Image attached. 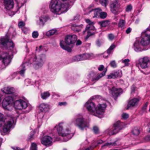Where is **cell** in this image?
<instances>
[{
	"label": "cell",
	"mask_w": 150,
	"mask_h": 150,
	"mask_svg": "<svg viewBox=\"0 0 150 150\" xmlns=\"http://www.w3.org/2000/svg\"><path fill=\"white\" fill-rule=\"evenodd\" d=\"M67 8V4L65 1L54 0L52 1L50 4V9L53 13L60 12L62 10L65 11Z\"/></svg>",
	"instance_id": "cell-1"
},
{
	"label": "cell",
	"mask_w": 150,
	"mask_h": 150,
	"mask_svg": "<svg viewBox=\"0 0 150 150\" xmlns=\"http://www.w3.org/2000/svg\"><path fill=\"white\" fill-rule=\"evenodd\" d=\"M57 132L61 136H66V135L70 134L71 132V128L68 124L62 122V123H60L57 127Z\"/></svg>",
	"instance_id": "cell-2"
},
{
	"label": "cell",
	"mask_w": 150,
	"mask_h": 150,
	"mask_svg": "<svg viewBox=\"0 0 150 150\" xmlns=\"http://www.w3.org/2000/svg\"><path fill=\"white\" fill-rule=\"evenodd\" d=\"M13 102H14V99H13L12 97H7L5 98L3 100V102H2V106L5 110H11Z\"/></svg>",
	"instance_id": "cell-3"
},
{
	"label": "cell",
	"mask_w": 150,
	"mask_h": 150,
	"mask_svg": "<svg viewBox=\"0 0 150 150\" xmlns=\"http://www.w3.org/2000/svg\"><path fill=\"white\" fill-rule=\"evenodd\" d=\"M27 106H28L27 103H26L25 102H24V100H17L15 103H14V107H15V108L18 110L24 109H25V108H27Z\"/></svg>",
	"instance_id": "cell-4"
},
{
	"label": "cell",
	"mask_w": 150,
	"mask_h": 150,
	"mask_svg": "<svg viewBox=\"0 0 150 150\" xmlns=\"http://www.w3.org/2000/svg\"><path fill=\"white\" fill-rule=\"evenodd\" d=\"M91 57V55L89 53H83V54L75 56L73 57V60L74 61H82V60H86L87 59L90 58Z\"/></svg>",
	"instance_id": "cell-5"
},
{
	"label": "cell",
	"mask_w": 150,
	"mask_h": 150,
	"mask_svg": "<svg viewBox=\"0 0 150 150\" xmlns=\"http://www.w3.org/2000/svg\"><path fill=\"white\" fill-rule=\"evenodd\" d=\"M1 44L4 47L7 48H12L14 47V44L12 41H11L8 39L2 38L1 39Z\"/></svg>",
	"instance_id": "cell-6"
},
{
	"label": "cell",
	"mask_w": 150,
	"mask_h": 150,
	"mask_svg": "<svg viewBox=\"0 0 150 150\" xmlns=\"http://www.w3.org/2000/svg\"><path fill=\"white\" fill-rule=\"evenodd\" d=\"M77 36L75 35H67L65 38V42L67 45L73 44L77 41Z\"/></svg>",
	"instance_id": "cell-7"
},
{
	"label": "cell",
	"mask_w": 150,
	"mask_h": 150,
	"mask_svg": "<svg viewBox=\"0 0 150 150\" xmlns=\"http://www.w3.org/2000/svg\"><path fill=\"white\" fill-rule=\"evenodd\" d=\"M150 63V59L148 57H144L141 58L139 60V64L141 68L145 69L148 66V64Z\"/></svg>",
	"instance_id": "cell-8"
},
{
	"label": "cell",
	"mask_w": 150,
	"mask_h": 150,
	"mask_svg": "<svg viewBox=\"0 0 150 150\" xmlns=\"http://www.w3.org/2000/svg\"><path fill=\"white\" fill-rule=\"evenodd\" d=\"M45 60V56L44 55H41L39 56L38 59L37 60L35 64V67L36 68H39L40 67H41L42 66V65L44 64Z\"/></svg>",
	"instance_id": "cell-9"
},
{
	"label": "cell",
	"mask_w": 150,
	"mask_h": 150,
	"mask_svg": "<svg viewBox=\"0 0 150 150\" xmlns=\"http://www.w3.org/2000/svg\"><path fill=\"white\" fill-rule=\"evenodd\" d=\"M52 142V138L49 136H45L41 139V142L43 145H49L51 144Z\"/></svg>",
	"instance_id": "cell-10"
},
{
	"label": "cell",
	"mask_w": 150,
	"mask_h": 150,
	"mask_svg": "<svg viewBox=\"0 0 150 150\" xmlns=\"http://www.w3.org/2000/svg\"><path fill=\"white\" fill-rule=\"evenodd\" d=\"M122 93V89H117V88H112L111 90V93L115 98L119 97L120 95Z\"/></svg>",
	"instance_id": "cell-11"
},
{
	"label": "cell",
	"mask_w": 150,
	"mask_h": 150,
	"mask_svg": "<svg viewBox=\"0 0 150 150\" xmlns=\"http://www.w3.org/2000/svg\"><path fill=\"white\" fill-rule=\"evenodd\" d=\"M110 8H111V11H112V12L113 13H116L117 12V11H118L119 8V4L118 1H113L112 4H111L110 5Z\"/></svg>",
	"instance_id": "cell-12"
},
{
	"label": "cell",
	"mask_w": 150,
	"mask_h": 150,
	"mask_svg": "<svg viewBox=\"0 0 150 150\" xmlns=\"http://www.w3.org/2000/svg\"><path fill=\"white\" fill-rule=\"evenodd\" d=\"M122 72L120 70H117V71H116L113 73H110L109 76H108V78L109 79H115L117 78V77H119L120 76H122Z\"/></svg>",
	"instance_id": "cell-13"
},
{
	"label": "cell",
	"mask_w": 150,
	"mask_h": 150,
	"mask_svg": "<svg viewBox=\"0 0 150 150\" xmlns=\"http://www.w3.org/2000/svg\"><path fill=\"white\" fill-rule=\"evenodd\" d=\"M106 104H101L99 106H97L96 108V112L98 114H103L105 112L106 109Z\"/></svg>",
	"instance_id": "cell-14"
},
{
	"label": "cell",
	"mask_w": 150,
	"mask_h": 150,
	"mask_svg": "<svg viewBox=\"0 0 150 150\" xmlns=\"http://www.w3.org/2000/svg\"><path fill=\"white\" fill-rule=\"evenodd\" d=\"M150 39L148 37H147L146 35H145L140 40V44L143 47H146L150 44Z\"/></svg>",
	"instance_id": "cell-15"
},
{
	"label": "cell",
	"mask_w": 150,
	"mask_h": 150,
	"mask_svg": "<svg viewBox=\"0 0 150 150\" xmlns=\"http://www.w3.org/2000/svg\"><path fill=\"white\" fill-rule=\"evenodd\" d=\"M76 124L79 128H80L81 129H83L85 127V122L82 118H79L76 120Z\"/></svg>",
	"instance_id": "cell-16"
},
{
	"label": "cell",
	"mask_w": 150,
	"mask_h": 150,
	"mask_svg": "<svg viewBox=\"0 0 150 150\" xmlns=\"http://www.w3.org/2000/svg\"><path fill=\"white\" fill-rule=\"evenodd\" d=\"M5 7L7 9H11L14 7V1L12 0H6L4 1Z\"/></svg>",
	"instance_id": "cell-17"
},
{
	"label": "cell",
	"mask_w": 150,
	"mask_h": 150,
	"mask_svg": "<svg viewBox=\"0 0 150 150\" xmlns=\"http://www.w3.org/2000/svg\"><path fill=\"white\" fill-rule=\"evenodd\" d=\"M12 125V121H8L4 125L3 127V131L4 132H7L8 131L11 129V127Z\"/></svg>",
	"instance_id": "cell-18"
},
{
	"label": "cell",
	"mask_w": 150,
	"mask_h": 150,
	"mask_svg": "<svg viewBox=\"0 0 150 150\" xmlns=\"http://www.w3.org/2000/svg\"><path fill=\"white\" fill-rule=\"evenodd\" d=\"M138 101H139V99H137V98L131 100L128 103L127 109H130V108H132L133 107H134L135 105L137 104Z\"/></svg>",
	"instance_id": "cell-19"
},
{
	"label": "cell",
	"mask_w": 150,
	"mask_h": 150,
	"mask_svg": "<svg viewBox=\"0 0 150 150\" xmlns=\"http://www.w3.org/2000/svg\"><path fill=\"white\" fill-rule=\"evenodd\" d=\"M1 59H2V62L4 63L5 65H7L9 64L10 60H11L9 58V56L7 54H4V55L1 56Z\"/></svg>",
	"instance_id": "cell-20"
},
{
	"label": "cell",
	"mask_w": 150,
	"mask_h": 150,
	"mask_svg": "<svg viewBox=\"0 0 150 150\" xmlns=\"http://www.w3.org/2000/svg\"><path fill=\"white\" fill-rule=\"evenodd\" d=\"M86 108H87V110L89 111V112H92V113H94V112H96V109L95 108V105L94 104V103H90L87 104Z\"/></svg>",
	"instance_id": "cell-21"
},
{
	"label": "cell",
	"mask_w": 150,
	"mask_h": 150,
	"mask_svg": "<svg viewBox=\"0 0 150 150\" xmlns=\"http://www.w3.org/2000/svg\"><path fill=\"white\" fill-rule=\"evenodd\" d=\"M2 91L6 94H12L15 92V89L11 87H5L2 89Z\"/></svg>",
	"instance_id": "cell-22"
},
{
	"label": "cell",
	"mask_w": 150,
	"mask_h": 150,
	"mask_svg": "<svg viewBox=\"0 0 150 150\" xmlns=\"http://www.w3.org/2000/svg\"><path fill=\"white\" fill-rule=\"evenodd\" d=\"M39 109L41 112H46L49 109V106L47 104H42L39 107Z\"/></svg>",
	"instance_id": "cell-23"
},
{
	"label": "cell",
	"mask_w": 150,
	"mask_h": 150,
	"mask_svg": "<svg viewBox=\"0 0 150 150\" xmlns=\"http://www.w3.org/2000/svg\"><path fill=\"white\" fill-rule=\"evenodd\" d=\"M60 47H61L62 48H63V49L67 50V52H70L72 51V49H70V47H67L66 45H65L64 44V43L63 42H60Z\"/></svg>",
	"instance_id": "cell-24"
},
{
	"label": "cell",
	"mask_w": 150,
	"mask_h": 150,
	"mask_svg": "<svg viewBox=\"0 0 150 150\" xmlns=\"http://www.w3.org/2000/svg\"><path fill=\"white\" fill-rule=\"evenodd\" d=\"M56 32H57V30L56 29H52L49 31L48 32H47L46 35H47V37H50V36H52L54 34H55Z\"/></svg>",
	"instance_id": "cell-25"
},
{
	"label": "cell",
	"mask_w": 150,
	"mask_h": 150,
	"mask_svg": "<svg viewBox=\"0 0 150 150\" xmlns=\"http://www.w3.org/2000/svg\"><path fill=\"white\" fill-rule=\"evenodd\" d=\"M49 96H50V93H49V92H44V93H43L42 94L41 97L43 99H47V97H49Z\"/></svg>",
	"instance_id": "cell-26"
},
{
	"label": "cell",
	"mask_w": 150,
	"mask_h": 150,
	"mask_svg": "<svg viewBox=\"0 0 150 150\" xmlns=\"http://www.w3.org/2000/svg\"><path fill=\"white\" fill-rule=\"evenodd\" d=\"M110 22L109 21H102V22H100L99 24H100V26L102 27H106L109 24Z\"/></svg>",
	"instance_id": "cell-27"
},
{
	"label": "cell",
	"mask_w": 150,
	"mask_h": 150,
	"mask_svg": "<svg viewBox=\"0 0 150 150\" xmlns=\"http://www.w3.org/2000/svg\"><path fill=\"white\" fill-rule=\"evenodd\" d=\"M72 29L75 32H79L81 29V28L79 26H75V27H72Z\"/></svg>",
	"instance_id": "cell-28"
},
{
	"label": "cell",
	"mask_w": 150,
	"mask_h": 150,
	"mask_svg": "<svg viewBox=\"0 0 150 150\" xmlns=\"http://www.w3.org/2000/svg\"><path fill=\"white\" fill-rule=\"evenodd\" d=\"M124 24H125V21H124V20H120L119 23V27H120V28H122V27L124 26Z\"/></svg>",
	"instance_id": "cell-29"
},
{
	"label": "cell",
	"mask_w": 150,
	"mask_h": 150,
	"mask_svg": "<svg viewBox=\"0 0 150 150\" xmlns=\"http://www.w3.org/2000/svg\"><path fill=\"white\" fill-rule=\"evenodd\" d=\"M31 150H37V145L35 143H32L31 144Z\"/></svg>",
	"instance_id": "cell-30"
},
{
	"label": "cell",
	"mask_w": 150,
	"mask_h": 150,
	"mask_svg": "<svg viewBox=\"0 0 150 150\" xmlns=\"http://www.w3.org/2000/svg\"><path fill=\"white\" fill-rule=\"evenodd\" d=\"M99 15H100V17L101 18L104 19V18H106V17H107V13H106V12H101L100 14H99Z\"/></svg>",
	"instance_id": "cell-31"
},
{
	"label": "cell",
	"mask_w": 150,
	"mask_h": 150,
	"mask_svg": "<svg viewBox=\"0 0 150 150\" xmlns=\"http://www.w3.org/2000/svg\"><path fill=\"white\" fill-rule=\"evenodd\" d=\"M32 37L34 38H37L38 37V36H39L38 32L37 31L33 32L32 34Z\"/></svg>",
	"instance_id": "cell-32"
},
{
	"label": "cell",
	"mask_w": 150,
	"mask_h": 150,
	"mask_svg": "<svg viewBox=\"0 0 150 150\" xmlns=\"http://www.w3.org/2000/svg\"><path fill=\"white\" fill-rule=\"evenodd\" d=\"M128 117H129V115H128V114H127V113L122 114V119L126 120V119H127Z\"/></svg>",
	"instance_id": "cell-33"
},
{
	"label": "cell",
	"mask_w": 150,
	"mask_h": 150,
	"mask_svg": "<svg viewBox=\"0 0 150 150\" xmlns=\"http://www.w3.org/2000/svg\"><path fill=\"white\" fill-rule=\"evenodd\" d=\"M132 134L135 135H138L139 134V130L137 128H135L133 131H132Z\"/></svg>",
	"instance_id": "cell-34"
},
{
	"label": "cell",
	"mask_w": 150,
	"mask_h": 150,
	"mask_svg": "<svg viewBox=\"0 0 150 150\" xmlns=\"http://www.w3.org/2000/svg\"><path fill=\"white\" fill-rule=\"evenodd\" d=\"M93 131H94V132H95V133L97 134L99 131V128H98L97 126H94L93 127Z\"/></svg>",
	"instance_id": "cell-35"
},
{
	"label": "cell",
	"mask_w": 150,
	"mask_h": 150,
	"mask_svg": "<svg viewBox=\"0 0 150 150\" xmlns=\"http://www.w3.org/2000/svg\"><path fill=\"white\" fill-rule=\"evenodd\" d=\"M132 9V5H128L127 7L126 8V11H127V12H129V11H131V10Z\"/></svg>",
	"instance_id": "cell-36"
},
{
	"label": "cell",
	"mask_w": 150,
	"mask_h": 150,
	"mask_svg": "<svg viewBox=\"0 0 150 150\" xmlns=\"http://www.w3.org/2000/svg\"><path fill=\"white\" fill-rule=\"evenodd\" d=\"M110 65L112 66V67H116L117 64H116V62H115L114 60H112V62L110 63Z\"/></svg>",
	"instance_id": "cell-37"
},
{
	"label": "cell",
	"mask_w": 150,
	"mask_h": 150,
	"mask_svg": "<svg viewBox=\"0 0 150 150\" xmlns=\"http://www.w3.org/2000/svg\"><path fill=\"white\" fill-rule=\"evenodd\" d=\"M100 2L102 4V5H104V6H106L107 4V3H108V1H105V0H103V1H100Z\"/></svg>",
	"instance_id": "cell-38"
},
{
	"label": "cell",
	"mask_w": 150,
	"mask_h": 150,
	"mask_svg": "<svg viewBox=\"0 0 150 150\" xmlns=\"http://www.w3.org/2000/svg\"><path fill=\"white\" fill-rule=\"evenodd\" d=\"M18 26H19V27H20V28H22V27L25 26V23L23 22V21H21V22H19Z\"/></svg>",
	"instance_id": "cell-39"
},
{
	"label": "cell",
	"mask_w": 150,
	"mask_h": 150,
	"mask_svg": "<svg viewBox=\"0 0 150 150\" xmlns=\"http://www.w3.org/2000/svg\"><path fill=\"white\" fill-rule=\"evenodd\" d=\"M109 39L110 40V41H112V40H113L114 39V36L112 34H109Z\"/></svg>",
	"instance_id": "cell-40"
},
{
	"label": "cell",
	"mask_w": 150,
	"mask_h": 150,
	"mask_svg": "<svg viewBox=\"0 0 150 150\" xmlns=\"http://www.w3.org/2000/svg\"><path fill=\"white\" fill-rule=\"evenodd\" d=\"M4 120V116L2 114H1V115H0V122H1V125L2 124V122H3Z\"/></svg>",
	"instance_id": "cell-41"
},
{
	"label": "cell",
	"mask_w": 150,
	"mask_h": 150,
	"mask_svg": "<svg viewBox=\"0 0 150 150\" xmlns=\"http://www.w3.org/2000/svg\"><path fill=\"white\" fill-rule=\"evenodd\" d=\"M114 47H115V45H112L110 47V48H109V49L107 50L108 52H109V53L112 50V49H113L114 48Z\"/></svg>",
	"instance_id": "cell-42"
},
{
	"label": "cell",
	"mask_w": 150,
	"mask_h": 150,
	"mask_svg": "<svg viewBox=\"0 0 150 150\" xmlns=\"http://www.w3.org/2000/svg\"><path fill=\"white\" fill-rule=\"evenodd\" d=\"M145 35H146L147 37H148V38H149L150 39V29L149 30H148V31L146 33H145Z\"/></svg>",
	"instance_id": "cell-43"
},
{
	"label": "cell",
	"mask_w": 150,
	"mask_h": 150,
	"mask_svg": "<svg viewBox=\"0 0 150 150\" xmlns=\"http://www.w3.org/2000/svg\"><path fill=\"white\" fill-rule=\"evenodd\" d=\"M103 69H104V66L100 65V66H99V70H100V71H102V70H103Z\"/></svg>",
	"instance_id": "cell-44"
},
{
	"label": "cell",
	"mask_w": 150,
	"mask_h": 150,
	"mask_svg": "<svg viewBox=\"0 0 150 150\" xmlns=\"http://www.w3.org/2000/svg\"><path fill=\"white\" fill-rule=\"evenodd\" d=\"M82 44V41H80V40H77V42H76V45H77V46L80 45Z\"/></svg>",
	"instance_id": "cell-45"
},
{
	"label": "cell",
	"mask_w": 150,
	"mask_h": 150,
	"mask_svg": "<svg viewBox=\"0 0 150 150\" xmlns=\"http://www.w3.org/2000/svg\"><path fill=\"white\" fill-rule=\"evenodd\" d=\"M131 31V29L130 28H128L127 29L126 31V33L127 34H129V33H130Z\"/></svg>",
	"instance_id": "cell-46"
},
{
	"label": "cell",
	"mask_w": 150,
	"mask_h": 150,
	"mask_svg": "<svg viewBox=\"0 0 150 150\" xmlns=\"http://www.w3.org/2000/svg\"><path fill=\"white\" fill-rule=\"evenodd\" d=\"M145 140H146L150 141V135H147V136L145 137Z\"/></svg>",
	"instance_id": "cell-47"
},
{
	"label": "cell",
	"mask_w": 150,
	"mask_h": 150,
	"mask_svg": "<svg viewBox=\"0 0 150 150\" xmlns=\"http://www.w3.org/2000/svg\"><path fill=\"white\" fill-rule=\"evenodd\" d=\"M129 61H130V60H128V59H125V60H124L123 62H124V63H125L126 65H128V63H129Z\"/></svg>",
	"instance_id": "cell-48"
},
{
	"label": "cell",
	"mask_w": 150,
	"mask_h": 150,
	"mask_svg": "<svg viewBox=\"0 0 150 150\" xmlns=\"http://www.w3.org/2000/svg\"><path fill=\"white\" fill-rule=\"evenodd\" d=\"M66 104V103H65V102H63V103H60L59 105L60 106H62V105H65Z\"/></svg>",
	"instance_id": "cell-49"
},
{
	"label": "cell",
	"mask_w": 150,
	"mask_h": 150,
	"mask_svg": "<svg viewBox=\"0 0 150 150\" xmlns=\"http://www.w3.org/2000/svg\"><path fill=\"white\" fill-rule=\"evenodd\" d=\"M99 42V41H97V45L98 46H99V47H100V46L101 45V44L100 43V41H99V43H98Z\"/></svg>",
	"instance_id": "cell-50"
},
{
	"label": "cell",
	"mask_w": 150,
	"mask_h": 150,
	"mask_svg": "<svg viewBox=\"0 0 150 150\" xmlns=\"http://www.w3.org/2000/svg\"><path fill=\"white\" fill-rule=\"evenodd\" d=\"M24 72H25V70H22V71L20 72V73H21V74H22V73H24Z\"/></svg>",
	"instance_id": "cell-51"
},
{
	"label": "cell",
	"mask_w": 150,
	"mask_h": 150,
	"mask_svg": "<svg viewBox=\"0 0 150 150\" xmlns=\"http://www.w3.org/2000/svg\"><path fill=\"white\" fill-rule=\"evenodd\" d=\"M14 149H15V150H20L19 148H14Z\"/></svg>",
	"instance_id": "cell-52"
},
{
	"label": "cell",
	"mask_w": 150,
	"mask_h": 150,
	"mask_svg": "<svg viewBox=\"0 0 150 150\" xmlns=\"http://www.w3.org/2000/svg\"></svg>",
	"instance_id": "cell-53"
},
{
	"label": "cell",
	"mask_w": 150,
	"mask_h": 150,
	"mask_svg": "<svg viewBox=\"0 0 150 150\" xmlns=\"http://www.w3.org/2000/svg\"></svg>",
	"instance_id": "cell-54"
},
{
	"label": "cell",
	"mask_w": 150,
	"mask_h": 150,
	"mask_svg": "<svg viewBox=\"0 0 150 150\" xmlns=\"http://www.w3.org/2000/svg\"></svg>",
	"instance_id": "cell-55"
}]
</instances>
